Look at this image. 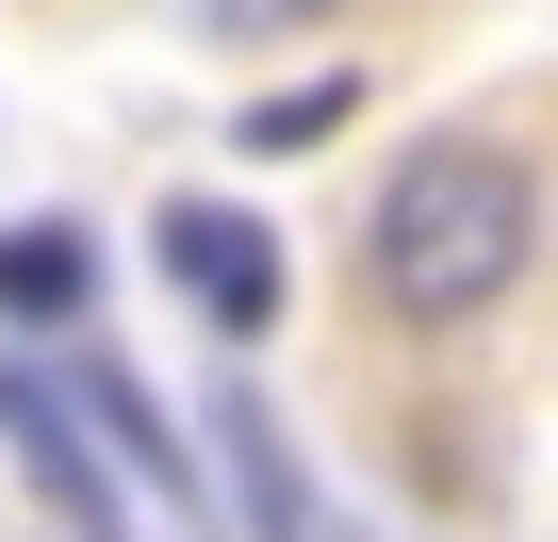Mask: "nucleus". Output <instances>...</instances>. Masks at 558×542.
<instances>
[{
	"instance_id": "nucleus-5",
	"label": "nucleus",
	"mask_w": 558,
	"mask_h": 542,
	"mask_svg": "<svg viewBox=\"0 0 558 542\" xmlns=\"http://www.w3.org/2000/svg\"><path fill=\"white\" fill-rule=\"evenodd\" d=\"M83 297H99V246L66 214H17V230H0V313H17V329H66Z\"/></svg>"
},
{
	"instance_id": "nucleus-7",
	"label": "nucleus",
	"mask_w": 558,
	"mask_h": 542,
	"mask_svg": "<svg viewBox=\"0 0 558 542\" xmlns=\"http://www.w3.org/2000/svg\"><path fill=\"white\" fill-rule=\"evenodd\" d=\"M181 34H230V50H263V34H313L329 0H165Z\"/></svg>"
},
{
	"instance_id": "nucleus-4",
	"label": "nucleus",
	"mask_w": 558,
	"mask_h": 542,
	"mask_svg": "<svg viewBox=\"0 0 558 542\" xmlns=\"http://www.w3.org/2000/svg\"><path fill=\"white\" fill-rule=\"evenodd\" d=\"M214 460H230V493H246V526H263V542H345V526L313 509V477H296V444H279V411H263V395H214Z\"/></svg>"
},
{
	"instance_id": "nucleus-6",
	"label": "nucleus",
	"mask_w": 558,
	"mask_h": 542,
	"mask_svg": "<svg viewBox=\"0 0 558 542\" xmlns=\"http://www.w3.org/2000/svg\"><path fill=\"white\" fill-rule=\"evenodd\" d=\"M83 427H99V444H116V460L148 477V493H181V509H197V460H181V427H165V411H148V395L116 378V362H83Z\"/></svg>"
},
{
	"instance_id": "nucleus-1",
	"label": "nucleus",
	"mask_w": 558,
	"mask_h": 542,
	"mask_svg": "<svg viewBox=\"0 0 558 542\" xmlns=\"http://www.w3.org/2000/svg\"><path fill=\"white\" fill-rule=\"evenodd\" d=\"M525 263H542V181H525V148H493V132H427V148L378 181V214H362V280H378V313H411V329H476Z\"/></svg>"
},
{
	"instance_id": "nucleus-2",
	"label": "nucleus",
	"mask_w": 558,
	"mask_h": 542,
	"mask_svg": "<svg viewBox=\"0 0 558 542\" xmlns=\"http://www.w3.org/2000/svg\"><path fill=\"white\" fill-rule=\"evenodd\" d=\"M165 280L214 313V329H279V230L263 214H230V197H165Z\"/></svg>"
},
{
	"instance_id": "nucleus-8",
	"label": "nucleus",
	"mask_w": 558,
	"mask_h": 542,
	"mask_svg": "<svg viewBox=\"0 0 558 542\" xmlns=\"http://www.w3.org/2000/svg\"><path fill=\"white\" fill-rule=\"evenodd\" d=\"M345 99H362L345 67H329V83H296V99H263V116H246V148H313V132H345Z\"/></svg>"
},
{
	"instance_id": "nucleus-3",
	"label": "nucleus",
	"mask_w": 558,
	"mask_h": 542,
	"mask_svg": "<svg viewBox=\"0 0 558 542\" xmlns=\"http://www.w3.org/2000/svg\"><path fill=\"white\" fill-rule=\"evenodd\" d=\"M0 444H17V460L50 477L66 542H116V444L83 427V395H66V378H34V362H0Z\"/></svg>"
}]
</instances>
